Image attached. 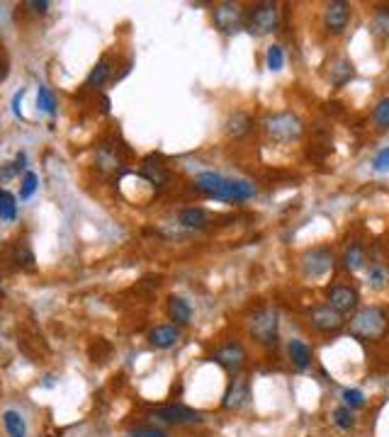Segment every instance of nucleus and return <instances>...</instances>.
Returning a JSON list of instances; mask_svg holds the SVG:
<instances>
[{
    "instance_id": "obj_1",
    "label": "nucleus",
    "mask_w": 389,
    "mask_h": 437,
    "mask_svg": "<svg viewBox=\"0 0 389 437\" xmlns=\"http://www.w3.org/2000/svg\"><path fill=\"white\" fill-rule=\"evenodd\" d=\"M194 185L197 190L207 192L209 197L217 199H226V202H246L256 194V187L248 180H231V177H224L219 172H199L194 177Z\"/></svg>"
},
{
    "instance_id": "obj_2",
    "label": "nucleus",
    "mask_w": 389,
    "mask_h": 437,
    "mask_svg": "<svg viewBox=\"0 0 389 437\" xmlns=\"http://www.w3.org/2000/svg\"><path fill=\"white\" fill-rule=\"evenodd\" d=\"M389 328V318L377 306H365L350 318V333L363 340H382Z\"/></svg>"
},
{
    "instance_id": "obj_3",
    "label": "nucleus",
    "mask_w": 389,
    "mask_h": 437,
    "mask_svg": "<svg viewBox=\"0 0 389 437\" xmlns=\"http://www.w3.org/2000/svg\"><path fill=\"white\" fill-rule=\"evenodd\" d=\"M263 129L273 141L278 144H292L304 134V124L292 112H278V115H268L263 120Z\"/></svg>"
},
{
    "instance_id": "obj_4",
    "label": "nucleus",
    "mask_w": 389,
    "mask_h": 437,
    "mask_svg": "<svg viewBox=\"0 0 389 437\" xmlns=\"http://www.w3.org/2000/svg\"><path fill=\"white\" fill-rule=\"evenodd\" d=\"M280 27V5L278 3H263L248 13L246 18V30L256 37L270 34Z\"/></svg>"
},
{
    "instance_id": "obj_5",
    "label": "nucleus",
    "mask_w": 389,
    "mask_h": 437,
    "mask_svg": "<svg viewBox=\"0 0 389 437\" xmlns=\"http://www.w3.org/2000/svg\"><path fill=\"white\" fill-rule=\"evenodd\" d=\"M212 18L219 32L234 34V32H239L241 27L246 25V10H243L241 3H219V5H214Z\"/></svg>"
},
{
    "instance_id": "obj_6",
    "label": "nucleus",
    "mask_w": 389,
    "mask_h": 437,
    "mask_svg": "<svg viewBox=\"0 0 389 437\" xmlns=\"http://www.w3.org/2000/svg\"><path fill=\"white\" fill-rule=\"evenodd\" d=\"M278 311L275 309H261L251 318V333L261 345H275L278 343Z\"/></svg>"
},
{
    "instance_id": "obj_7",
    "label": "nucleus",
    "mask_w": 389,
    "mask_h": 437,
    "mask_svg": "<svg viewBox=\"0 0 389 437\" xmlns=\"http://www.w3.org/2000/svg\"><path fill=\"white\" fill-rule=\"evenodd\" d=\"M333 267V253L328 248H311L302 255V270L307 277H323Z\"/></svg>"
},
{
    "instance_id": "obj_8",
    "label": "nucleus",
    "mask_w": 389,
    "mask_h": 437,
    "mask_svg": "<svg viewBox=\"0 0 389 437\" xmlns=\"http://www.w3.org/2000/svg\"><path fill=\"white\" fill-rule=\"evenodd\" d=\"M154 418H159L161 423H168V425H192L202 420V413L192 411L187 406H161L154 411Z\"/></svg>"
},
{
    "instance_id": "obj_9",
    "label": "nucleus",
    "mask_w": 389,
    "mask_h": 437,
    "mask_svg": "<svg viewBox=\"0 0 389 437\" xmlns=\"http://www.w3.org/2000/svg\"><path fill=\"white\" fill-rule=\"evenodd\" d=\"M309 321H311V326L321 333H336L343 328V314H338V311L331 309L328 304H321V306H316V309H311Z\"/></svg>"
},
{
    "instance_id": "obj_10",
    "label": "nucleus",
    "mask_w": 389,
    "mask_h": 437,
    "mask_svg": "<svg viewBox=\"0 0 389 437\" xmlns=\"http://www.w3.org/2000/svg\"><path fill=\"white\" fill-rule=\"evenodd\" d=\"M214 362L219 367H224L229 374H239L243 369V365H246V350H243L239 343H229L214 353Z\"/></svg>"
},
{
    "instance_id": "obj_11",
    "label": "nucleus",
    "mask_w": 389,
    "mask_h": 437,
    "mask_svg": "<svg viewBox=\"0 0 389 437\" xmlns=\"http://www.w3.org/2000/svg\"><path fill=\"white\" fill-rule=\"evenodd\" d=\"M248 398H251V388H248V379H243V376H236V379H231L229 388H226L221 406H224L226 411H241V408L248 403Z\"/></svg>"
},
{
    "instance_id": "obj_12",
    "label": "nucleus",
    "mask_w": 389,
    "mask_h": 437,
    "mask_svg": "<svg viewBox=\"0 0 389 437\" xmlns=\"http://www.w3.org/2000/svg\"><path fill=\"white\" fill-rule=\"evenodd\" d=\"M350 20V5L340 3V0H333V3L326 5V13H323V25H326L328 32L333 34H340V32L348 27Z\"/></svg>"
},
{
    "instance_id": "obj_13",
    "label": "nucleus",
    "mask_w": 389,
    "mask_h": 437,
    "mask_svg": "<svg viewBox=\"0 0 389 437\" xmlns=\"http://www.w3.org/2000/svg\"><path fill=\"white\" fill-rule=\"evenodd\" d=\"M328 306L331 309H336L338 314H348V311H353L355 306H358V291L353 287H345V284H338V287H331L328 289Z\"/></svg>"
},
{
    "instance_id": "obj_14",
    "label": "nucleus",
    "mask_w": 389,
    "mask_h": 437,
    "mask_svg": "<svg viewBox=\"0 0 389 437\" xmlns=\"http://www.w3.org/2000/svg\"><path fill=\"white\" fill-rule=\"evenodd\" d=\"M180 340V328L178 326H156L154 331L149 333V343L159 350H168Z\"/></svg>"
},
{
    "instance_id": "obj_15",
    "label": "nucleus",
    "mask_w": 389,
    "mask_h": 437,
    "mask_svg": "<svg viewBox=\"0 0 389 437\" xmlns=\"http://www.w3.org/2000/svg\"><path fill=\"white\" fill-rule=\"evenodd\" d=\"M168 316L178 323V326H185V323H190V318H192V309L183 296L173 294L168 299Z\"/></svg>"
},
{
    "instance_id": "obj_16",
    "label": "nucleus",
    "mask_w": 389,
    "mask_h": 437,
    "mask_svg": "<svg viewBox=\"0 0 389 437\" xmlns=\"http://www.w3.org/2000/svg\"><path fill=\"white\" fill-rule=\"evenodd\" d=\"M224 127H226V134H229V137L241 139L251 132L253 122H251V117L243 115V112H234V115H229V120H226Z\"/></svg>"
},
{
    "instance_id": "obj_17",
    "label": "nucleus",
    "mask_w": 389,
    "mask_h": 437,
    "mask_svg": "<svg viewBox=\"0 0 389 437\" xmlns=\"http://www.w3.org/2000/svg\"><path fill=\"white\" fill-rule=\"evenodd\" d=\"M290 360L297 369H307L311 362V348L304 340H292L290 343Z\"/></svg>"
},
{
    "instance_id": "obj_18",
    "label": "nucleus",
    "mask_w": 389,
    "mask_h": 437,
    "mask_svg": "<svg viewBox=\"0 0 389 437\" xmlns=\"http://www.w3.org/2000/svg\"><path fill=\"white\" fill-rule=\"evenodd\" d=\"M110 73H112V61L107 56L100 58V61H97V66L93 68V71H90L88 80H85V85H88V88H102V85L110 80Z\"/></svg>"
},
{
    "instance_id": "obj_19",
    "label": "nucleus",
    "mask_w": 389,
    "mask_h": 437,
    "mask_svg": "<svg viewBox=\"0 0 389 437\" xmlns=\"http://www.w3.org/2000/svg\"><path fill=\"white\" fill-rule=\"evenodd\" d=\"M139 172H142L144 180H149L154 187H163L166 182H168V170H166L163 165H159V163H151V160H146Z\"/></svg>"
},
{
    "instance_id": "obj_20",
    "label": "nucleus",
    "mask_w": 389,
    "mask_h": 437,
    "mask_svg": "<svg viewBox=\"0 0 389 437\" xmlns=\"http://www.w3.org/2000/svg\"><path fill=\"white\" fill-rule=\"evenodd\" d=\"M3 423L10 437H27V423L23 418V413L18 411H5L3 413Z\"/></svg>"
},
{
    "instance_id": "obj_21",
    "label": "nucleus",
    "mask_w": 389,
    "mask_h": 437,
    "mask_svg": "<svg viewBox=\"0 0 389 437\" xmlns=\"http://www.w3.org/2000/svg\"><path fill=\"white\" fill-rule=\"evenodd\" d=\"M180 224L187 226V229H204V226L209 224V217H207L204 209L190 207V209H185V212L180 214Z\"/></svg>"
},
{
    "instance_id": "obj_22",
    "label": "nucleus",
    "mask_w": 389,
    "mask_h": 437,
    "mask_svg": "<svg viewBox=\"0 0 389 437\" xmlns=\"http://www.w3.org/2000/svg\"><path fill=\"white\" fill-rule=\"evenodd\" d=\"M328 78H331L333 85H345L350 78H353V66H350V61H345V58H338L336 63L331 66V71H328Z\"/></svg>"
},
{
    "instance_id": "obj_23",
    "label": "nucleus",
    "mask_w": 389,
    "mask_h": 437,
    "mask_svg": "<svg viewBox=\"0 0 389 437\" xmlns=\"http://www.w3.org/2000/svg\"><path fill=\"white\" fill-rule=\"evenodd\" d=\"M97 165H100L102 172L117 170V165H120V156H117V151L110 148V146H100V148H97Z\"/></svg>"
},
{
    "instance_id": "obj_24",
    "label": "nucleus",
    "mask_w": 389,
    "mask_h": 437,
    "mask_svg": "<svg viewBox=\"0 0 389 437\" xmlns=\"http://www.w3.org/2000/svg\"><path fill=\"white\" fill-rule=\"evenodd\" d=\"M13 262L18 267H25V270H30V267H35V255H32V248L27 246V243H15L13 246Z\"/></svg>"
},
{
    "instance_id": "obj_25",
    "label": "nucleus",
    "mask_w": 389,
    "mask_h": 437,
    "mask_svg": "<svg viewBox=\"0 0 389 437\" xmlns=\"http://www.w3.org/2000/svg\"><path fill=\"white\" fill-rule=\"evenodd\" d=\"M345 267L350 270V272H355V270H360L365 265V248L360 246V243H353V246L345 251V258H343Z\"/></svg>"
},
{
    "instance_id": "obj_26",
    "label": "nucleus",
    "mask_w": 389,
    "mask_h": 437,
    "mask_svg": "<svg viewBox=\"0 0 389 437\" xmlns=\"http://www.w3.org/2000/svg\"><path fill=\"white\" fill-rule=\"evenodd\" d=\"M18 199L8 190H0V221H15L18 217Z\"/></svg>"
},
{
    "instance_id": "obj_27",
    "label": "nucleus",
    "mask_w": 389,
    "mask_h": 437,
    "mask_svg": "<svg viewBox=\"0 0 389 437\" xmlns=\"http://www.w3.org/2000/svg\"><path fill=\"white\" fill-rule=\"evenodd\" d=\"M37 107L47 115H54L56 112V97H54L51 90L47 85H39V93H37Z\"/></svg>"
},
{
    "instance_id": "obj_28",
    "label": "nucleus",
    "mask_w": 389,
    "mask_h": 437,
    "mask_svg": "<svg viewBox=\"0 0 389 437\" xmlns=\"http://www.w3.org/2000/svg\"><path fill=\"white\" fill-rule=\"evenodd\" d=\"M372 120L380 129H389V97L380 100L375 105V112H372Z\"/></svg>"
},
{
    "instance_id": "obj_29",
    "label": "nucleus",
    "mask_w": 389,
    "mask_h": 437,
    "mask_svg": "<svg viewBox=\"0 0 389 437\" xmlns=\"http://www.w3.org/2000/svg\"><path fill=\"white\" fill-rule=\"evenodd\" d=\"M333 423H336L340 430H350L355 425V415L348 406L336 408V411H333Z\"/></svg>"
},
{
    "instance_id": "obj_30",
    "label": "nucleus",
    "mask_w": 389,
    "mask_h": 437,
    "mask_svg": "<svg viewBox=\"0 0 389 437\" xmlns=\"http://www.w3.org/2000/svg\"><path fill=\"white\" fill-rule=\"evenodd\" d=\"M266 63H268V68L270 71H280V68L285 66V53H283V46H278V44H273L268 49V53H266Z\"/></svg>"
},
{
    "instance_id": "obj_31",
    "label": "nucleus",
    "mask_w": 389,
    "mask_h": 437,
    "mask_svg": "<svg viewBox=\"0 0 389 437\" xmlns=\"http://www.w3.org/2000/svg\"><path fill=\"white\" fill-rule=\"evenodd\" d=\"M37 182H39V177L35 175V172H25V180H23V190H20V199H30L32 194L37 192Z\"/></svg>"
},
{
    "instance_id": "obj_32",
    "label": "nucleus",
    "mask_w": 389,
    "mask_h": 437,
    "mask_svg": "<svg viewBox=\"0 0 389 437\" xmlns=\"http://www.w3.org/2000/svg\"><path fill=\"white\" fill-rule=\"evenodd\" d=\"M343 401H345V406H348V408L365 406V396L358 391V388H345V391H343Z\"/></svg>"
},
{
    "instance_id": "obj_33",
    "label": "nucleus",
    "mask_w": 389,
    "mask_h": 437,
    "mask_svg": "<svg viewBox=\"0 0 389 437\" xmlns=\"http://www.w3.org/2000/svg\"><path fill=\"white\" fill-rule=\"evenodd\" d=\"M372 168L377 172H389V146L387 148H382L380 153L372 158Z\"/></svg>"
},
{
    "instance_id": "obj_34",
    "label": "nucleus",
    "mask_w": 389,
    "mask_h": 437,
    "mask_svg": "<svg viewBox=\"0 0 389 437\" xmlns=\"http://www.w3.org/2000/svg\"><path fill=\"white\" fill-rule=\"evenodd\" d=\"M129 437H168L163 433V430L161 428H137V430H132V433H129Z\"/></svg>"
},
{
    "instance_id": "obj_35",
    "label": "nucleus",
    "mask_w": 389,
    "mask_h": 437,
    "mask_svg": "<svg viewBox=\"0 0 389 437\" xmlns=\"http://www.w3.org/2000/svg\"><path fill=\"white\" fill-rule=\"evenodd\" d=\"M385 277H387V274H385V270H382V267H372L370 270V282H372V287H375V289L385 287Z\"/></svg>"
},
{
    "instance_id": "obj_36",
    "label": "nucleus",
    "mask_w": 389,
    "mask_h": 437,
    "mask_svg": "<svg viewBox=\"0 0 389 437\" xmlns=\"http://www.w3.org/2000/svg\"><path fill=\"white\" fill-rule=\"evenodd\" d=\"M375 30L377 32H389V13H387V10H380V13H377Z\"/></svg>"
},
{
    "instance_id": "obj_37",
    "label": "nucleus",
    "mask_w": 389,
    "mask_h": 437,
    "mask_svg": "<svg viewBox=\"0 0 389 437\" xmlns=\"http://www.w3.org/2000/svg\"><path fill=\"white\" fill-rule=\"evenodd\" d=\"M27 8H32L35 13H39V15H44L47 10H49V3H47V0H30V3H27Z\"/></svg>"
},
{
    "instance_id": "obj_38",
    "label": "nucleus",
    "mask_w": 389,
    "mask_h": 437,
    "mask_svg": "<svg viewBox=\"0 0 389 437\" xmlns=\"http://www.w3.org/2000/svg\"><path fill=\"white\" fill-rule=\"evenodd\" d=\"M15 172H18V165H15V163H8L3 170H0V182H3V180H10V177H13Z\"/></svg>"
},
{
    "instance_id": "obj_39",
    "label": "nucleus",
    "mask_w": 389,
    "mask_h": 437,
    "mask_svg": "<svg viewBox=\"0 0 389 437\" xmlns=\"http://www.w3.org/2000/svg\"><path fill=\"white\" fill-rule=\"evenodd\" d=\"M23 95H25V90H20V93H15V97H13V112L18 117H23V112H20V102H23Z\"/></svg>"
},
{
    "instance_id": "obj_40",
    "label": "nucleus",
    "mask_w": 389,
    "mask_h": 437,
    "mask_svg": "<svg viewBox=\"0 0 389 437\" xmlns=\"http://www.w3.org/2000/svg\"><path fill=\"white\" fill-rule=\"evenodd\" d=\"M5 73H8V71H5V66H0V80L5 78Z\"/></svg>"
}]
</instances>
